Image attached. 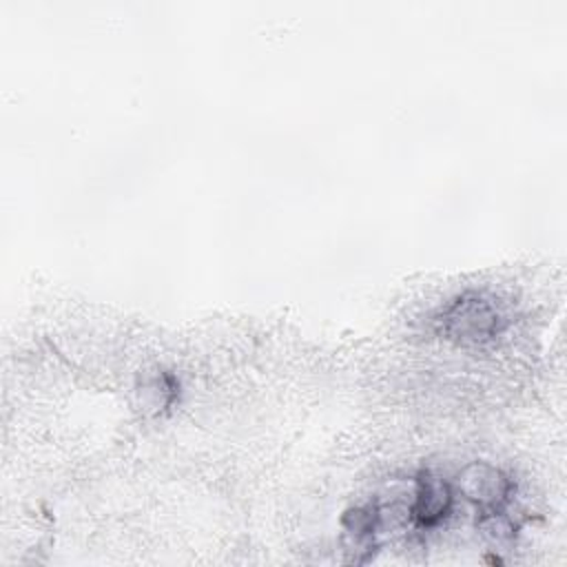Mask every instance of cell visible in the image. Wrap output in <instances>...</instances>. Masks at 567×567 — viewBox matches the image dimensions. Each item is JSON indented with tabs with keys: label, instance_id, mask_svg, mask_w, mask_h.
I'll return each instance as SVG.
<instances>
[{
	"label": "cell",
	"instance_id": "277c9868",
	"mask_svg": "<svg viewBox=\"0 0 567 567\" xmlns=\"http://www.w3.org/2000/svg\"><path fill=\"white\" fill-rule=\"evenodd\" d=\"M381 509L379 505H359L343 516V545L348 563H368L379 549Z\"/></svg>",
	"mask_w": 567,
	"mask_h": 567
},
{
	"label": "cell",
	"instance_id": "3957f363",
	"mask_svg": "<svg viewBox=\"0 0 567 567\" xmlns=\"http://www.w3.org/2000/svg\"><path fill=\"white\" fill-rule=\"evenodd\" d=\"M452 505H454V494L445 478L432 472H421L414 478V494L408 507V514L414 527L419 529L439 527L452 512Z\"/></svg>",
	"mask_w": 567,
	"mask_h": 567
},
{
	"label": "cell",
	"instance_id": "7a4b0ae2",
	"mask_svg": "<svg viewBox=\"0 0 567 567\" xmlns=\"http://www.w3.org/2000/svg\"><path fill=\"white\" fill-rule=\"evenodd\" d=\"M461 494L474 505L481 520L503 516L512 501L514 483L512 478L489 463H470L458 476Z\"/></svg>",
	"mask_w": 567,
	"mask_h": 567
},
{
	"label": "cell",
	"instance_id": "6da1fadb",
	"mask_svg": "<svg viewBox=\"0 0 567 567\" xmlns=\"http://www.w3.org/2000/svg\"><path fill=\"white\" fill-rule=\"evenodd\" d=\"M439 334L461 346H483L501 334L505 317L498 306L481 292H463L434 319Z\"/></svg>",
	"mask_w": 567,
	"mask_h": 567
},
{
	"label": "cell",
	"instance_id": "5b68a950",
	"mask_svg": "<svg viewBox=\"0 0 567 567\" xmlns=\"http://www.w3.org/2000/svg\"><path fill=\"white\" fill-rule=\"evenodd\" d=\"M140 394H142L144 408H148L153 412H159L162 408H168L171 401L175 399L177 381L171 374H166V372L155 374V377H151L148 381L142 383Z\"/></svg>",
	"mask_w": 567,
	"mask_h": 567
}]
</instances>
